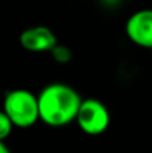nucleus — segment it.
Returning a JSON list of instances; mask_svg holds the SVG:
<instances>
[{
  "label": "nucleus",
  "instance_id": "f03ea898",
  "mask_svg": "<svg viewBox=\"0 0 152 153\" xmlns=\"http://www.w3.org/2000/svg\"><path fill=\"white\" fill-rule=\"evenodd\" d=\"M3 110L7 113L13 126L31 128L39 118L38 95H34L26 89H16L7 93L3 102Z\"/></svg>",
  "mask_w": 152,
  "mask_h": 153
},
{
  "label": "nucleus",
  "instance_id": "7ed1b4c3",
  "mask_svg": "<svg viewBox=\"0 0 152 153\" xmlns=\"http://www.w3.org/2000/svg\"><path fill=\"white\" fill-rule=\"evenodd\" d=\"M80 129L90 136H98L108 129L110 114L108 108L96 98L82 100L78 114L75 117Z\"/></svg>",
  "mask_w": 152,
  "mask_h": 153
},
{
  "label": "nucleus",
  "instance_id": "423d86ee",
  "mask_svg": "<svg viewBox=\"0 0 152 153\" xmlns=\"http://www.w3.org/2000/svg\"><path fill=\"white\" fill-rule=\"evenodd\" d=\"M50 54L53 55L54 61L58 62V63H67V62H70V59L73 56L72 50L69 47L58 45V43L50 50Z\"/></svg>",
  "mask_w": 152,
  "mask_h": 153
},
{
  "label": "nucleus",
  "instance_id": "20e7f679",
  "mask_svg": "<svg viewBox=\"0 0 152 153\" xmlns=\"http://www.w3.org/2000/svg\"><path fill=\"white\" fill-rule=\"evenodd\" d=\"M129 40L144 48H152V10H140L132 13L125 24Z\"/></svg>",
  "mask_w": 152,
  "mask_h": 153
},
{
  "label": "nucleus",
  "instance_id": "f257e3e1",
  "mask_svg": "<svg viewBox=\"0 0 152 153\" xmlns=\"http://www.w3.org/2000/svg\"><path fill=\"white\" fill-rule=\"evenodd\" d=\"M82 98L69 85H47L38 95L39 118L46 125L61 128L75 120Z\"/></svg>",
  "mask_w": 152,
  "mask_h": 153
},
{
  "label": "nucleus",
  "instance_id": "0eeeda50",
  "mask_svg": "<svg viewBox=\"0 0 152 153\" xmlns=\"http://www.w3.org/2000/svg\"><path fill=\"white\" fill-rule=\"evenodd\" d=\"M13 124L4 110H0V140H5L12 132Z\"/></svg>",
  "mask_w": 152,
  "mask_h": 153
},
{
  "label": "nucleus",
  "instance_id": "39448f33",
  "mask_svg": "<svg viewBox=\"0 0 152 153\" xmlns=\"http://www.w3.org/2000/svg\"><path fill=\"white\" fill-rule=\"evenodd\" d=\"M19 42L30 53H50L58 43L55 34L46 26H35L24 30L19 36Z\"/></svg>",
  "mask_w": 152,
  "mask_h": 153
},
{
  "label": "nucleus",
  "instance_id": "6e6552de",
  "mask_svg": "<svg viewBox=\"0 0 152 153\" xmlns=\"http://www.w3.org/2000/svg\"><path fill=\"white\" fill-rule=\"evenodd\" d=\"M0 153H11L8 146L4 144V140H0Z\"/></svg>",
  "mask_w": 152,
  "mask_h": 153
},
{
  "label": "nucleus",
  "instance_id": "1a4fd4ad",
  "mask_svg": "<svg viewBox=\"0 0 152 153\" xmlns=\"http://www.w3.org/2000/svg\"><path fill=\"white\" fill-rule=\"evenodd\" d=\"M151 51H152V48H151Z\"/></svg>",
  "mask_w": 152,
  "mask_h": 153
}]
</instances>
